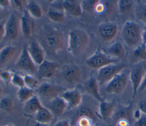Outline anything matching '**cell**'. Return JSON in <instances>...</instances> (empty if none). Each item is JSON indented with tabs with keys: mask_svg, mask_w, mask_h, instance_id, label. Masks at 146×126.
<instances>
[{
	"mask_svg": "<svg viewBox=\"0 0 146 126\" xmlns=\"http://www.w3.org/2000/svg\"><path fill=\"white\" fill-rule=\"evenodd\" d=\"M127 83V76L120 72L114 76L106 86L105 91L110 94H120L125 88Z\"/></svg>",
	"mask_w": 146,
	"mask_h": 126,
	"instance_id": "obj_7",
	"label": "cell"
},
{
	"mask_svg": "<svg viewBox=\"0 0 146 126\" xmlns=\"http://www.w3.org/2000/svg\"><path fill=\"white\" fill-rule=\"evenodd\" d=\"M133 112L131 104L128 106H121L116 112L115 117L117 120L124 119L129 121L132 117H133Z\"/></svg>",
	"mask_w": 146,
	"mask_h": 126,
	"instance_id": "obj_28",
	"label": "cell"
},
{
	"mask_svg": "<svg viewBox=\"0 0 146 126\" xmlns=\"http://www.w3.org/2000/svg\"><path fill=\"white\" fill-rule=\"evenodd\" d=\"M27 10L29 15L35 18H40L42 16V10L40 6L35 1H29L27 5Z\"/></svg>",
	"mask_w": 146,
	"mask_h": 126,
	"instance_id": "obj_29",
	"label": "cell"
},
{
	"mask_svg": "<svg viewBox=\"0 0 146 126\" xmlns=\"http://www.w3.org/2000/svg\"><path fill=\"white\" fill-rule=\"evenodd\" d=\"M133 57L137 60H146V46L142 43L137 46L133 50Z\"/></svg>",
	"mask_w": 146,
	"mask_h": 126,
	"instance_id": "obj_31",
	"label": "cell"
},
{
	"mask_svg": "<svg viewBox=\"0 0 146 126\" xmlns=\"http://www.w3.org/2000/svg\"><path fill=\"white\" fill-rule=\"evenodd\" d=\"M27 50L36 64L39 65L44 60V49L35 39L31 38L29 40Z\"/></svg>",
	"mask_w": 146,
	"mask_h": 126,
	"instance_id": "obj_10",
	"label": "cell"
},
{
	"mask_svg": "<svg viewBox=\"0 0 146 126\" xmlns=\"http://www.w3.org/2000/svg\"><path fill=\"white\" fill-rule=\"evenodd\" d=\"M59 67L56 63L44 59V60L38 65L36 71V75L38 79H48L52 77Z\"/></svg>",
	"mask_w": 146,
	"mask_h": 126,
	"instance_id": "obj_12",
	"label": "cell"
},
{
	"mask_svg": "<svg viewBox=\"0 0 146 126\" xmlns=\"http://www.w3.org/2000/svg\"><path fill=\"white\" fill-rule=\"evenodd\" d=\"M94 11H95L97 13H102L106 11V7L104 3L100 2L99 1V2L95 6Z\"/></svg>",
	"mask_w": 146,
	"mask_h": 126,
	"instance_id": "obj_40",
	"label": "cell"
},
{
	"mask_svg": "<svg viewBox=\"0 0 146 126\" xmlns=\"http://www.w3.org/2000/svg\"><path fill=\"white\" fill-rule=\"evenodd\" d=\"M82 116L88 117L92 119L94 118V115L92 111H91L89 108H83L79 109L77 114V117H82Z\"/></svg>",
	"mask_w": 146,
	"mask_h": 126,
	"instance_id": "obj_38",
	"label": "cell"
},
{
	"mask_svg": "<svg viewBox=\"0 0 146 126\" xmlns=\"http://www.w3.org/2000/svg\"><path fill=\"white\" fill-rule=\"evenodd\" d=\"M76 126H94L93 119L86 116L77 117Z\"/></svg>",
	"mask_w": 146,
	"mask_h": 126,
	"instance_id": "obj_35",
	"label": "cell"
},
{
	"mask_svg": "<svg viewBox=\"0 0 146 126\" xmlns=\"http://www.w3.org/2000/svg\"><path fill=\"white\" fill-rule=\"evenodd\" d=\"M2 89L1 87L0 86V94L2 93Z\"/></svg>",
	"mask_w": 146,
	"mask_h": 126,
	"instance_id": "obj_51",
	"label": "cell"
},
{
	"mask_svg": "<svg viewBox=\"0 0 146 126\" xmlns=\"http://www.w3.org/2000/svg\"><path fill=\"white\" fill-rule=\"evenodd\" d=\"M42 107L43 105L39 97L36 95H34L25 103L23 111L28 115L35 114Z\"/></svg>",
	"mask_w": 146,
	"mask_h": 126,
	"instance_id": "obj_21",
	"label": "cell"
},
{
	"mask_svg": "<svg viewBox=\"0 0 146 126\" xmlns=\"http://www.w3.org/2000/svg\"><path fill=\"white\" fill-rule=\"evenodd\" d=\"M20 28L22 32L25 36H29L31 35L32 31V23L27 14L25 13L21 18Z\"/></svg>",
	"mask_w": 146,
	"mask_h": 126,
	"instance_id": "obj_26",
	"label": "cell"
},
{
	"mask_svg": "<svg viewBox=\"0 0 146 126\" xmlns=\"http://www.w3.org/2000/svg\"><path fill=\"white\" fill-rule=\"evenodd\" d=\"M63 79L70 84H76L79 83L82 78V72L78 66L74 64L64 65L60 71Z\"/></svg>",
	"mask_w": 146,
	"mask_h": 126,
	"instance_id": "obj_6",
	"label": "cell"
},
{
	"mask_svg": "<svg viewBox=\"0 0 146 126\" xmlns=\"http://www.w3.org/2000/svg\"><path fill=\"white\" fill-rule=\"evenodd\" d=\"M134 126H146V115L142 113L140 117L135 121Z\"/></svg>",
	"mask_w": 146,
	"mask_h": 126,
	"instance_id": "obj_39",
	"label": "cell"
},
{
	"mask_svg": "<svg viewBox=\"0 0 146 126\" xmlns=\"http://www.w3.org/2000/svg\"><path fill=\"white\" fill-rule=\"evenodd\" d=\"M34 126H49L48 124H44V123H36Z\"/></svg>",
	"mask_w": 146,
	"mask_h": 126,
	"instance_id": "obj_50",
	"label": "cell"
},
{
	"mask_svg": "<svg viewBox=\"0 0 146 126\" xmlns=\"http://www.w3.org/2000/svg\"><path fill=\"white\" fill-rule=\"evenodd\" d=\"M145 73L143 69L140 67L135 68L132 69L130 72L129 80L131 82L133 89V97H134L137 93L138 89Z\"/></svg>",
	"mask_w": 146,
	"mask_h": 126,
	"instance_id": "obj_17",
	"label": "cell"
},
{
	"mask_svg": "<svg viewBox=\"0 0 146 126\" xmlns=\"http://www.w3.org/2000/svg\"><path fill=\"white\" fill-rule=\"evenodd\" d=\"M125 67L126 65L124 63H120L108 64L98 69L95 78L99 85L110 82L117 74L120 73Z\"/></svg>",
	"mask_w": 146,
	"mask_h": 126,
	"instance_id": "obj_4",
	"label": "cell"
},
{
	"mask_svg": "<svg viewBox=\"0 0 146 126\" xmlns=\"http://www.w3.org/2000/svg\"><path fill=\"white\" fill-rule=\"evenodd\" d=\"M5 22L0 23V42L5 37Z\"/></svg>",
	"mask_w": 146,
	"mask_h": 126,
	"instance_id": "obj_43",
	"label": "cell"
},
{
	"mask_svg": "<svg viewBox=\"0 0 146 126\" xmlns=\"http://www.w3.org/2000/svg\"><path fill=\"white\" fill-rule=\"evenodd\" d=\"M15 6L19 9H21L23 7V1H21V0H15L13 1Z\"/></svg>",
	"mask_w": 146,
	"mask_h": 126,
	"instance_id": "obj_47",
	"label": "cell"
},
{
	"mask_svg": "<svg viewBox=\"0 0 146 126\" xmlns=\"http://www.w3.org/2000/svg\"><path fill=\"white\" fill-rule=\"evenodd\" d=\"M89 41L88 34L83 30L73 29L68 35V51L73 55H79L87 47Z\"/></svg>",
	"mask_w": 146,
	"mask_h": 126,
	"instance_id": "obj_1",
	"label": "cell"
},
{
	"mask_svg": "<svg viewBox=\"0 0 146 126\" xmlns=\"http://www.w3.org/2000/svg\"><path fill=\"white\" fill-rule=\"evenodd\" d=\"M14 107V103L12 99L9 97H5L0 100V109L6 111L11 112Z\"/></svg>",
	"mask_w": 146,
	"mask_h": 126,
	"instance_id": "obj_32",
	"label": "cell"
},
{
	"mask_svg": "<svg viewBox=\"0 0 146 126\" xmlns=\"http://www.w3.org/2000/svg\"><path fill=\"white\" fill-rule=\"evenodd\" d=\"M13 74L9 71H3L0 72V79L5 83L9 84L11 82Z\"/></svg>",
	"mask_w": 146,
	"mask_h": 126,
	"instance_id": "obj_37",
	"label": "cell"
},
{
	"mask_svg": "<svg viewBox=\"0 0 146 126\" xmlns=\"http://www.w3.org/2000/svg\"><path fill=\"white\" fill-rule=\"evenodd\" d=\"M141 43L146 46V30H143L141 32Z\"/></svg>",
	"mask_w": 146,
	"mask_h": 126,
	"instance_id": "obj_49",
	"label": "cell"
},
{
	"mask_svg": "<svg viewBox=\"0 0 146 126\" xmlns=\"http://www.w3.org/2000/svg\"><path fill=\"white\" fill-rule=\"evenodd\" d=\"M65 90L66 89L60 86L50 83L44 82L37 87L36 92L40 96L50 100L53 98L60 96Z\"/></svg>",
	"mask_w": 146,
	"mask_h": 126,
	"instance_id": "obj_8",
	"label": "cell"
},
{
	"mask_svg": "<svg viewBox=\"0 0 146 126\" xmlns=\"http://www.w3.org/2000/svg\"><path fill=\"white\" fill-rule=\"evenodd\" d=\"M11 83L15 87L19 88L25 86L23 76H22L17 74H13Z\"/></svg>",
	"mask_w": 146,
	"mask_h": 126,
	"instance_id": "obj_36",
	"label": "cell"
},
{
	"mask_svg": "<svg viewBox=\"0 0 146 126\" xmlns=\"http://www.w3.org/2000/svg\"><path fill=\"white\" fill-rule=\"evenodd\" d=\"M145 90H146V72L145 73L143 78L142 79V81L141 82V84L139 86V88L138 89V92H141L143 91H144Z\"/></svg>",
	"mask_w": 146,
	"mask_h": 126,
	"instance_id": "obj_41",
	"label": "cell"
},
{
	"mask_svg": "<svg viewBox=\"0 0 146 126\" xmlns=\"http://www.w3.org/2000/svg\"><path fill=\"white\" fill-rule=\"evenodd\" d=\"M52 113L53 116L59 117L62 115L67 109V105L66 101L60 96L48 100L46 106Z\"/></svg>",
	"mask_w": 146,
	"mask_h": 126,
	"instance_id": "obj_15",
	"label": "cell"
},
{
	"mask_svg": "<svg viewBox=\"0 0 146 126\" xmlns=\"http://www.w3.org/2000/svg\"><path fill=\"white\" fill-rule=\"evenodd\" d=\"M47 16L50 20L56 23H62L64 20V11L62 4L50 8L47 12Z\"/></svg>",
	"mask_w": 146,
	"mask_h": 126,
	"instance_id": "obj_22",
	"label": "cell"
},
{
	"mask_svg": "<svg viewBox=\"0 0 146 126\" xmlns=\"http://www.w3.org/2000/svg\"><path fill=\"white\" fill-rule=\"evenodd\" d=\"M54 126H70V124L68 120L62 119L57 121Z\"/></svg>",
	"mask_w": 146,
	"mask_h": 126,
	"instance_id": "obj_44",
	"label": "cell"
},
{
	"mask_svg": "<svg viewBox=\"0 0 146 126\" xmlns=\"http://www.w3.org/2000/svg\"><path fill=\"white\" fill-rule=\"evenodd\" d=\"M64 43V35L57 29H52L47 31L43 38L44 48L51 54L58 52L63 47Z\"/></svg>",
	"mask_w": 146,
	"mask_h": 126,
	"instance_id": "obj_2",
	"label": "cell"
},
{
	"mask_svg": "<svg viewBox=\"0 0 146 126\" xmlns=\"http://www.w3.org/2000/svg\"><path fill=\"white\" fill-rule=\"evenodd\" d=\"M15 66L21 70L30 72H35L37 71L36 64L30 57L27 48L23 47L19 56Z\"/></svg>",
	"mask_w": 146,
	"mask_h": 126,
	"instance_id": "obj_11",
	"label": "cell"
},
{
	"mask_svg": "<svg viewBox=\"0 0 146 126\" xmlns=\"http://www.w3.org/2000/svg\"><path fill=\"white\" fill-rule=\"evenodd\" d=\"M107 55L113 58H122L125 55V50L123 43L116 41L107 48Z\"/></svg>",
	"mask_w": 146,
	"mask_h": 126,
	"instance_id": "obj_19",
	"label": "cell"
},
{
	"mask_svg": "<svg viewBox=\"0 0 146 126\" xmlns=\"http://www.w3.org/2000/svg\"><path fill=\"white\" fill-rule=\"evenodd\" d=\"M84 88L86 91L99 102L103 100L99 90V84L95 77H92L88 79L84 84Z\"/></svg>",
	"mask_w": 146,
	"mask_h": 126,
	"instance_id": "obj_18",
	"label": "cell"
},
{
	"mask_svg": "<svg viewBox=\"0 0 146 126\" xmlns=\"http://www.w3.org/2000/svg\"><path fill=\"white\" fill-rule=\"evenodd\" d=\"M34 95V91L26 86L19 88L17 92V98L21 103H26Z\"/></svg>",
	"mask_w": 146,
	"mask_h": 126,
	"instance_id": "obj_27",
	"label": "cell"
},
{
	"mask_svg": "<svg viewBox=\"0 0 146 126\" xmlns=\"http://www.w3.org/2000/svg\"><path fill=\"white\" fill-rule=\"evenodd\" d=\"M60 96L66 101L68 109H71L79 106L82 99L80 91L76 89L66 90L61 94Z\"/></svg>",
	"mask_w": 146,
	"mask_h": 126,
	"instance_id": "obj_14",
	"label": "cell"
},
{
	"mask_svg": "<svg viewBox=\"0 0 146 126\" xmlns=\"http://www.w3.org/2000/svg\"><path fill=\"white\" fill-rule=\"evenodd\" d=\"M24 82H25V85L26 87L34 90V88H36L38 86L39 81L38 79L35 78L34 76L30 75H25L23 76Z\"/></svg>",
	"mask_w": 146,
	"mask_h": 126,
	"instance_id": "obj_33",
	"label": "cell"
},
{
	"mask_svg": "<svg viewBox=\"0 0 146 126\" xmlns=\"http://www.w3.org/2000/svg\"><path fill=\"white\" fill-rule=\"evenodd\" d=\"M17 47L13 46H6L0 50V65H4L9 62L15 56Z\"/></svg>",
	"mask_w": 146,
	"mask_h": 126,
	"instance_id": "obj_20",
	"label": "cell"
},
{
	"mask_svg": "<svg viewBox=\"0 0 146 126\" xmlns=\"http://www.w3.org/2000/svg\"><path fill=\"white\" fill-rule=\"evenodd\" d=\"M6 126H14V125H12V124H7V125H6Z\"/></svg>",
	"mask_w": 146,
	"mask_h": 126,
	"instance_id": "obj_53",
	"label": "cell"
},
{
	"mask_svg": "<svg viewBox=\"0 0 146 126\" xmlns=\"http://www.w3.org/2000/svg\"><path fill=\"white\" fill-rule=\"evenodd\" d=\"M133 11L137 20L146 25V3L137 2L134 5Z\"/></svg>",
	"mask_w": 146,
	"mask_h": 126,
	"instance_id": "obj_25",
	"label": "cell"
},
{
	"mask_svg": "<svg viewBox=\"0 0 146 126\" xmlns=\"http://www.w3.org/2000/svg\"><path fill=\"white\" fill-rule=\"evenodd\" d=\"M62 6L64 11L74 17L80 16L83 9L81 2L76 0H64L62 2Z\"/></svg>",
	"mask_w": 146,
	"mask_h": 126,
	"instance_id": "obj_16",
	"label": "cell"
},
{
	"mask_svg": "<svg viewBox=\"0 0 146 126\" xmlns=\"http://www.w3.org/2000/svg\"><path fill=\"white\" fill-rule=\"evenodd\" d=\"M35 120L37 123L48 124L53 119V115L46 107L43 106L40 108L35 114Z\"/></svg>",
	"mask_w": 146,
	"mask_h": 126,
	"instance_id": "obj_23",
	"label": "cell"
},
{
	"mask_svg": "<svg viewBox=\"0 0 146 126\" xmlns=\"http://www.w3.org/2000/svg\"><path fill=\"white\" fill-rule=\"evenodd\" d=\"M138 108L142 113L146 115V99L141 101L138 105Z\"/></svg>",
	"mask_w": 146,
	"mask_h": 126,
	"instance_id": "obj_42",
	"label": "cell"
},
{
	"mask_svg": "<svg viewBox=\"0 0 146 126\" xmlns=\"http://www.w3.org/2000/svg\"><path fill=\"white\" fill-rule=\"evenodd\" d=\"M99 2L98 0H86L81 2L82 9L88 13L94 11L95 6Z\"/></svg>",
	"mask_w": 146,
	"mask_h": 126,
	"instance_id": "obj_34",
	"label": "cell"
},
{
	"mask_svg": "<svg viewBox=\"0 0 146 126\" xmlns=\"http://www.w3.org/2000/svg\"><path fill=\"white\" fill-rule=\"evenodd\" d=\"M141 32L138 24L133 21H127L122 27L121 36L128 46L135 47L139 46L141 42Z\"/></svg>",
	"mask_w": 146,
	"mask_h": 126,
	"instance_id": "obj_3",
	"label": "cell"
},
{
	"mask_svg": "<svg viewBox=\"0 0 146 126\" xmlns=\"http://www.w3.org/2000/svg\"><path fill=\"white\" fill-rule=\"evenodd\" d=\"M1 7H0V11H1Z\"/></svg>",
	"mask_w": 146,
	"mask_h": 126,
	"instance_id": "obj_54",
	"label": "cell"
},
{
	"mask_svg": "<svg viewBox=\"0 0 146 126\" xmlns=\"http://www.w3.org/2000/svg\"><path fill=\"white\" fill-rule=\"evenodd\" d=\"M10 3V2L9 0H0V7L2 9L7 7L9 6Z\"/></svg>",
	"mask_w": 146,
	"mask_h": 126,
	"instance_id": "obj_48",
	"label": "cell"
},
{
	"mask_svg": "<svg viewBox=\"0 0 146 126\" xmlns=\"http://www.w3.org/2000/svg\"><path fill=\"white\" fill-rule=\"evenodd\" d=\"M117 59L112 58L107 54L96 51L86 60L87 65L92 68L99 69L108 64L116 63Z\"/></svg>",
	"mask_w": 146,
	"mask_h": 126,
	"instance_id": "obj_5",
	"label": "cell"
},
{
	"mask_svg": "<svg viewBox=\"0 0 146 126\" xmlns=\"http://www.w3.org/2000/svg\"><path fill=\"white\" fill-rule=\"evenodd\" d=\"M129 121L126 119H121L117 120L116 126H129Z\"/></svg>",
	"mask_w": 146,
	"mask_h": 126,
	"instance_id": "obj_45",
	"label": "cell"
},
{
	"mask_svg": "<svg viewBox=\"0 0 146 126\" xmlns=\"http://www.w3.org/2000/svg\"><path fill=\"white\" fill-rule=\"evenodd\" d=\"M119 11L121 14H128L133 10L134 5L131 0H119L117 2Z\"/></svg>",
	"mask_w": 146,
	"mask_h": 126,
	"instance_id": "obj_30",
	"label": "cell"
},
{
	"mask_svg": "<svg viewBox=\"0 0 146 126\" xmlns=\"http://www.w3.org/2000/svg\"><path fill=\"white\" fill-rule=\"evenodd\" d=\"M118 28L117 25L112 22H105L99 25L98 27L99 34L102 39L109 42L115 38L117 35Z\"/></svg>",
	"mask_w": 146,
	"mask_h": 126,
	"instance_id": "obj_13",
	"label": "cell"
},
{
	"mask_svg": "<svg viewBox=\"0 0 146 126\" xmlns=\"http://www.w3.org/2000/svg\"><path fill=\"white\" fill-rule=\"evenodd\" d=\"M141 115H142V113H141V112L140 111V110L139 108L135 109V110L133 112V117L136 120H137V119H139L140 117V116H141Z\"/></svg>",
	"mask_w": 146,
	"mask_h": 126,
	"instance_id": "obj_46",
	"label": "cell"
},
{
	"mask_svg": "<svg viewBox=\"0 0 146 126\" xmlns=\"http://www.w3.org/2000/svg\"><path fill=\"white\" fill-rule=\"evenodd\" d=\"M143 30H146V25L143 27Z\"/></svg>",
	"mask_w": 146,
	"mask_h": 126,
	"instance_id": "obj_52",
	"label": "cell"
},
{
	"mask_svg": "<svg viewBox=\"0 0 146 126\" xmlns=\"http://www.w3.org/2000/svg\"><path fill=\"white\" fill-rule=\"evenodd\" d=\"M114 110V104L113 102H109L103 100L100 102L99 105V112L100 116L103 119L110 117Z\"/></svg>",
	"mask_w": 146,
	"mask_h": 126,
	"instance_id": "obj_24",
	"label": "cell"
},
{
	"mask_svg": "<svg viewBox=\"0 0 146 126\" xmlns=\"http://www.w3.org/2000/svg\"><path fill=\"white\" fill-rule=\"evenodd\" d=\"M5 37L8 39L14 40L19 36L20 28V21L16 15L11 14L5 22Z\"/></svg>",
	"mask_w": 146,
	"mask_h": 126,
	"instance_id": "obj_9",
	"label": "cell"
}]
</instances>
